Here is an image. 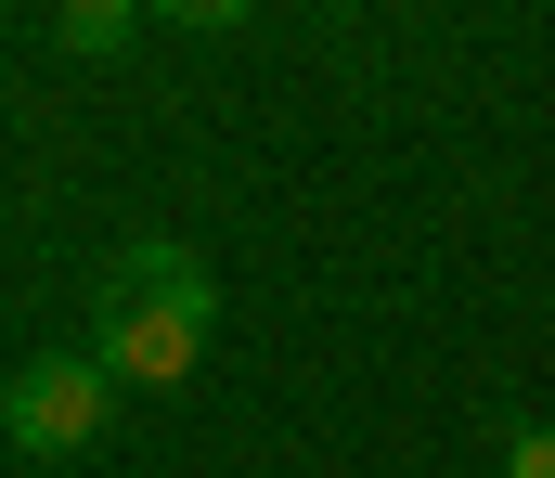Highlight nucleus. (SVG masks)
Returning <instances> with one entry per match:
<instances>
[{
  "instance_id": "nucleus-4",
  "label": "nucleus",
  "mask_w": 555,
  "mask_h": 478,
  "mask_svg": "<svg viewBox=\"0 0 555 478\" xmlns=\"http://www.w3.org/2000/svg\"><path fill=\"white\" fill-rule=\"evenodd\" d=\"M504 478H555V427H517L504 440Z\"/></svg>"
},
{
  "instance_id": "nucleus-3",
  "label": "nucleus",
  "mask_w": 555,
  "mask_h": 478,
  "mask_svg": "<svg viewBox=\"0 0 555 478\" xmlns=\"http://www.w3.org/2000/svg\"><path fill=\"white\" fill-rule=\"evenodd\" d=\"M130 39H142L130 0H65V13H52V52H130Z\"/></svg>"
},
{
  "instance_id": "nucleus-1",
  "label": "nucleus",
  "mask_w": 555,
  "mask_h": 478,
  "mask_svg": "<svg viewBox=\"0 0 555 478\" xmlns=\"http://www.w3.org/2000/svg\"><path fill=\"white\" fill-rule=\"evenodd\" d=\"M207 323H220V272L181 246V233H142L104 259V323H91V362L117 388H181L207 362Z\"/></svg>"
},
{
  "instance_id": "nucleus-2",
  "label": "nucleus",
  "mask_w": 555,
  "mask_h": 478,
  "mask_svg": "<svg viewBox=\"0 0 555 478\" xmlns=\"http://www.w3.org/2000/svg\"><path fill=\"white\" fill-rule=\"evenodd\" d=\"M117 427V375L91 362V349H39V362H13V388H0V440L26 453V466H65V453H91Z\"/></svg>"
}]
</instances>
